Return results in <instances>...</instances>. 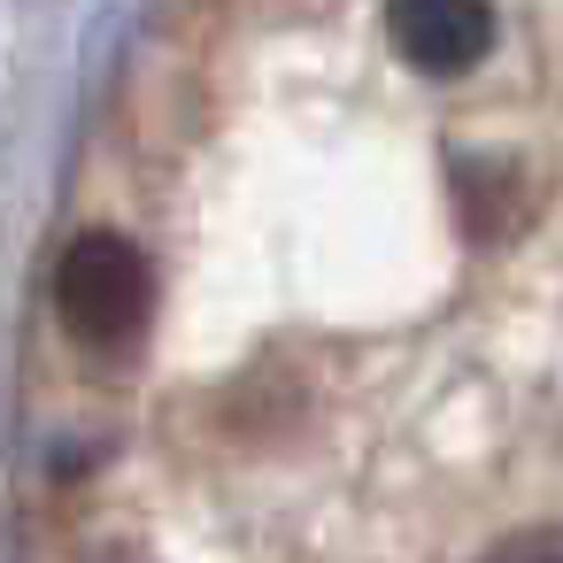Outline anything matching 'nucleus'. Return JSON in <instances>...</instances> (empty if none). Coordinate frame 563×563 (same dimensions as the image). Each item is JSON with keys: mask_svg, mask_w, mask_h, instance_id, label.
Returning a JSON list of instances; mask_svg holds the SVG:
<instances>
[{"mask_svg": "<svg viewBox=\"0 0 563 563\" xmlns=\"http://www.w3.org/2000/svg\"><path fill=\"white\" fill-rule=\"evenodd\" d=\"M478 563H563V525H525V532L494 540Z\"/></svg>", "mask_w": 563, "mask_h": 563, "instance_id": "obj_4", "label": "nucleus"}, {"mask_svg": "<svg viewBox=\"0 0 563 563\" xmlns=\"http://www.w3.org/2000/svg\"><path fill=\"white\" fill-rule=\"evenodd\" d=\"M394 55L424 78H463L494 47V0H386Z\"/></svg>", "mask_w": 563, "mask_h": 563, "instance_id": "obj_2", "label": "nucleus"}, {"mask_svg": "<svg viewBox=\"0 0 563 563\" xmlns=\"http://www.w3.org/2000/svg\"><path fill=\"white\" fill-rule=\"evenodd\" d=\"M517 186V170L509 163H463V224H471V240H501L517 217H501V194Z\"/></svg>", "mask_w": 563, "mask_h": 563, "instance_id": "obj_3", "label": "nucleus"}, {"mask_svg": "<svg viewBox=\"0 0 563 563\" xmlns=\"http://www.w3.org/2000/svg\"><path fill=\"white\" fill-rule=\"evenodd\" d=\"M155 309V278L147 255L124 232H78L55 263V317L70 340L86 347H124Z\"/></svg>", "mask_w": 563, "mask_h": 563, "instance_id": "obj_1", "label": "nucleus"}]
</instances>
